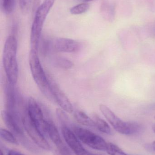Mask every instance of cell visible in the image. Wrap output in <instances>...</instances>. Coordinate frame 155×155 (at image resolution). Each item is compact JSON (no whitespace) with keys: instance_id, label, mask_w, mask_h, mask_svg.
Masks as SVG:
<instances>
[{"instance_id":"cell-22","label":"cell","mask_w":155,"mask_h":155,"mask_svg":"<svg viewBox=\"0 0 155 155\" xmlns=\"http://www.w3.org/2000/svg\"><path fill=\"white\" fill-rule=\"evenodd\" d=\"M79 1L85 2H91V1H94V0H79Z\"/></svg>"},{"instance_id":"cell-15","label":"cell","mask_w":155,"mask_h":155,"mask_svg":"<svg viewBox=\"0 0 155 155\" xmlns=\"http://www.w3.org/2000/svg\"><path fill=\"white\" fill-rule=\"evenodd\" d=\"M0 135L2 139L8 143L15 145H17L18 144L17 139L15 137L14 135L9 131L1 128L0 130Z\"/></svg>"},{"instance_id":"cell-21","label":"cell","mask_w":155,"mask_h":155,"mask_svg":"<svg viewBox=\"0 0 155 155\" xmlns=\"http://www.w3.org/2000/svg\"><path fill=\"white\" fill-rule=\"evenodd\" d=\"M7 155H25L22 153L20 152H17L15 150H10L8 152V154Z\"/></svg>"},{"instance_id":"cell-13","label":"cell","mask_w":155,"mask_h":155,"mask_svg":"<svg viewBox=\"0 0 155 155\" xmlns=\"http://www.w3.org/2000/svg\"><path fill=\"white\" fill-rule=\"evenodd\" d=\"M93 119L95 124L96 127L102 133L106 134H111L112 130L109 125L103 119L99 117L96 114L93 115Z\"/></svg>"},{"instance_id":"cell-4","label":"cell","mask_w":155,"mask_h":155,"mask_svg":"<svg viewBox=\"0 0 155 155\" xmlns=\"http://www.w3.org/2000/svg\"><path fill=\"white\" fill-rule=\"evenodd\" d=\"M2 116L5 125L16 136L25 140L24 127L22 121V114L20 112H11L4 110L2 112Z\"/></svg>"},{"instance_id":"cell-12","label":"cell","mask_w":155,"mask_h":155,"mask_svg":"<svg viewBox=\"0 0 155 155\" xmlns=\"http://www.w3.org/2000/svg\"><path fill=\"white\" fill-rule=\"evenodd\" d=\"M74 117L76 121L83 125L96 127L93 118L89 117L83 111L76 110L74 113Z\"/></svg>"},{"instance_id":"cell-23","label":"cell","mask_w":155,"mask_h":155,"mask_svg":"<svg viewBox=\"0 0 155 155\" xmlns=\"http://www.w3.org/2000/svg\"><path fill=\"white\" fill-rule=\"evenodd\" d=\"M153 148L154 150L155 151V141L153 143Z\"/></svg>"},{"instance_id":"cell-11","label":"cell","mask_w":155,"mask_h":155,"mask_svg":"<svg viewBox=\"0 0 155 155\" xmlns=\"http://www.w3.org/2000/svg\"><path fill=\"white\" fill-rule=\"evenodd\" d=\"M46 136L49 137L56 148L64 144V143L62 141L57 127L53 122L49 119H47L46 125Z\"/></svg>"},{"instance_id":"cell-16","label":"cell","mask_w":155,"mask_h":155,"mask_svg":"<svg viewBox=\"0 0 155 155\" xmlns=\"http://www.w3.org/2000/svg\"><path fill=\"white\" fill-rule=\"evenodd\" d=\"M90 8V5L87 3L79 4L70 9V13L72 15H79L86 12Z\"/></svg>"},{"instance_id":"cell-14","label":"cell","mask_w":155,"mask_h":155,"mask_svg":"<svg viewBox=\"0 0 155 155\" xmlns=\"http://www.w3.org/2000/svg\"><path fill=\"white\" fill-rule=\"evenodd\" d=\"M53 64L56 67L64 70H69L74 66L73 63L70 60L60 56L55 58L53 60Z\"/></svg>"},{"instance_id":"cell-8","label":"cell","mask_w":155,"mask_h":155,"mask_svg":"<svg viewBox=\"0 0 155 155\" xmlns=\"http://www.w3.org/2000/svg\"><path fill=\"white\" fill-rule=\"evenodd\" d=\"M50 52L72 53L78 52L81 49L80 43L72 39L65 38H58L49 40Z\"/></svg>"},{"instance_id":"cell-17","label":"cell","mask_w":155,"mask_h":155,"mask_svg":"<svg viewBox=\"0 0 155 155\" xmlns=\"http://www.w3.org/2000/svg\"><path fill=\"white\" fill-rule=\"evenodd\" d=\"M106 151L110 155H129L125 153L117 146L112 143H108L107 144Z\"/></svg>"},{"instance_id":"cell-26","label":"cell","mask_w":155,"mask_h":155,"mask_svg":"<svg viewBox=\"0 0 155 155\" xmlns=\"http://www.w3.org/2000/svg\"><path fill=\"white\" fill-rule=\"evenodd\" d=\"M91 155H94V154H93L92 153V154H91Z\"/></svg>"},{"instance_id":"cell-5","label":"cell","mask_w":155,"mask_h":155,"mask_svg":"<svg viewBox=\"0 0 155 155\" xmlns=\"http://www.w3.org/2000/svg\"><path fill=\"white\" fill-rule=\"evenodd\" d=\"M28 116L32 122L44 136H46V124L47 119L45 118L43 112L36 100L31 97L27 104Z\"/></svg>"},{"instance_id":"cell-3","label":"cell","mask_w":155,"mask_h":155,"mask_svg":"<svg viewBox=\"0 0 155 155\" xmlns=\"http://www.w3.org/2000/svg\"><path fill=\"white\" fill-rule=\"evenodd\" d=\"M72 129L78 139L89 147L99 151L106 150L107 143L98 135L78 126H73Z\"/></svg>"},{"instance_id":"cell-27","label":"cell","mask_w":155,"mask_h":155,"mask_svg":"<svg viewBox=\"0 0 155 155\" xmlns=\"http://www.w3.org/2000/svg\"><path fill=\"white\" fill-rule=\"evenodd\" d=\"M154 118H155V117H154Z\"/></svg>"},{"instance_id":"cell-1","label":"cell","mask_w":155,"mask_h":155,"mask_svg":"<svg viewBox=\"0 0 155 155\" xmlns=\"http://www.w3.org/2000/svg\"><path fill=\"white\" fill-rule=\"evenodd\" d=\"M17 41L15 36L10 35L6 39L3 52L2 61L6 79L13 84H16L18 79L17 61Z\"/></svg>"},{"instance_id":"cell-2","label":"cell","mask_w":155,"mask_h":155,"mask_svg":"<svg viewBox=\"0 0 155 155\" xmlns=\"http://www.w3.org/2000/svg\"><path fill=\"white\" fill-rule=\"evenodd\" d=\"M29 64L32 76L40 91L46 98L54 100L49 78L44 71L37 51L31 49L29 54Z\"/></svg>"},{"instance_id":"cell-19","label":"cell","mask_w":155,"mask_h":155,"mask_svg":"<svg viewBox=\"0 0 155 155\" xmlns=\"http://www.w3.org/2000/svg\"><path fill=\"white\" fill-rule=\"evenodd\" d=\"M55 153L56 155H76L65 144L56 148Z\"/></svg>"},{"instance_id":"cell-9","label":"cell","mask_w":155,"mask_h":155,"mask_svg":"<svg viewBox=\"0 0 155 155\" xmlns=\"http://www.w3.org/2000/svg\"><path fill=\"white\" fill-rule=\"evenodd\" d=\"M71 126L62 125V132L66 143L76 155H91L92 153L86 150L78 137L70 128Z\"/></svg>"},{"instance_id":"cell-7","label":"cell","mask_w":155,"mask_h":155,"mask_svg":"<svg viewBox=\"0 0 155 155\" xmlns=\"http://www.w3.org/2000/svg\"><path fill=\"white\" fill-rule=\"evenodd\" d=\"M99 108L104 116L117 132L123 134H131L130 122L122 121L109 107L105 105H100Z\"/></svg>"},{"instance_id":"cell-25","label":"cell","mask_w":155,"mask_h":155,"mask_svg":"<svg viewBox=\"0 0 155 155\" xmlns=\"http://www.w3.org/2000/svg\"><path fill=\"white\" fill-rule=\"evenodd\" d=\"M1 155H4L2 151L1 150Z\"/></svg>"},{"instance_id":"cell-18","label":"cell","mask_w":155,"mask_h":155,"mask_svg":"<svg viewBox=\"0 0 155 155\" xmlns=\"http://www.w3.org/2000/svg\"><path fill=\"white\" fill-rule=\"evenodd\" d=\"M2 8L4 12L10 14L13 11L15 7V0H1Z\"/></svg>"},{"instance_id":"cell-24","label":"cell","mask_w":155,"mask_h":155,"mask_svg":"<svg viewBox=\"0 0 155 155\" xmlns=\"http://www.w3.org/2000/svg\"><path fill=\"white\" fill-rule=\"evenodd\" d=\"M153 131L155 133V124L153 126Z\"/></svg>"},{"instance_id":"cell-6","label":"cell","mask_w":155,"mask_h":155,"mask_svg":"<svg viewBox=\"0 0 155 155\" xmlns=\"http://www.w3.org/2000/svg\"><path fill=\"white\" fill-rule=\"evenodd\" d=\"M22 121L24 129L33 142L42 149L50 150V145L45 138L44 136L39 131L29 117L26 106L25 107L23 112Z\"/></svg>"},{"instance_id":"cell-10","label":"cell","mask_w":155,"mask_h":155,"mask_svg":"<svg viewBox=\"0 0 155 155\" xmlns=\"http://www.w3.org/2000/svg\"><path fill=\"white\" fill-rule=\"evenodd\" d=\"M49 80L54 100L58 104L60 108L65 112L68 113H72L73 107L69 98L55 82L50 78Z\"/></svg>"},{"instance_id":"cell-20","label":"cell","mask_w":155,"mask_h":155,"mask_svg":"<svg viewBox=\"0 0 155 155\" xmlns=\"http://www.w3.org/2000/svg\"><path fill=\"white\" fill-rule=\"evenodd\" d=\"M32 0H20V6L21 11L24 13H26L31 5Z\"/></svg>"}]
</instances>
